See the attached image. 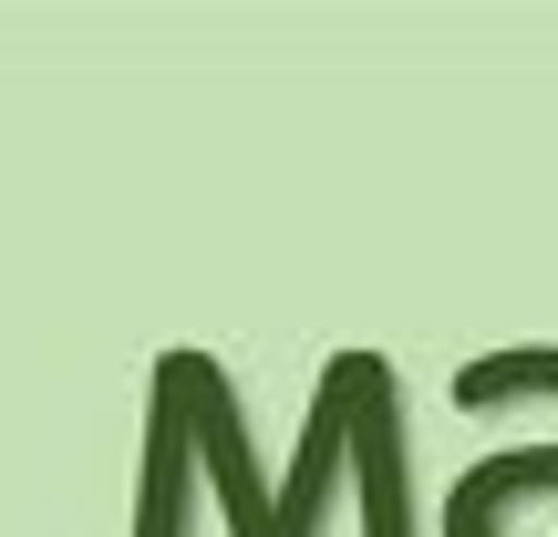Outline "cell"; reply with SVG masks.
I'll return each mask as SVG.
<instances>
[{
    "mask_svg": "<svg viewBox=\"0 0 558 537\" xmlns=\"http://www.w3.org/2000/svg\"><path fill=\"white\" fill-rule=\"evenodd\" d=\"M300 537L279 465H259L248 403L228 362L166 352L156 362V414H145V465H135V537Z\"/></svg>",
    "mask_w": 558,
    "mask_h": 537,
    "instance_id": "cell-1",
    "label": "cell"
},
{
    "mask_svg": "<svg viewBox=\"0 0 558 537\" xmlns=\"http://www.w3.org/2000/svg\"><path fill=\"white\" fill-rule=\"evenodd\" d=\"M538 393H558V341H507ZM445 537H558V444H507L445 486Z\"/></svg>",
    "mask_w": 558,
    "mask_h": 537,
    "instance_id": "cell-2",
    "label": "cell"
}]
</instances>
